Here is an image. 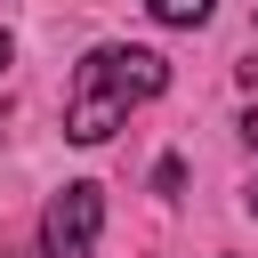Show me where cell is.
I'll list each match as a JSON object with an SVG mask.
<instances>
[{
  "mask_svg": "<svg viewBox=\"0 0 258 258\" xmlns=\"http://www.w3.org/2000/svg\"><path fill=\"white\" fill-rule=\"evenodd\" d=\"M0 64H8V32H0Z\"/></svg>",
  "mask_w": 258,
  "mask_h": 258,
  "instance_id": "8992f818",
  "label": "cell"
},
{
  "mask_svg": "<svg viewBox=\"0 0 258 258\" xmlns=\"http://www.w3.org/2000/svg\"><path fill=\"white\" fill-rule=\"evenodd\" d=\"M250 210H258V177H250Z\"/></svg>",
  "mask_w": 258,
  "mask_h": 258,
  "instance_id": "5b68a950",
  "label": "cell"
},
{
  "mask_svg": "<svg viewBox=\"0 0 258 258\" xmlns=\"http://www.w3.org/2000/svg\"><path fill=\"white\" fill-rule=\"evenodd\" d=\"M97 226H105V194L97 185H64L40 218V250L48 258H97Z\"/></svg>",
  "mask_w": 258,
  "mask_h": 258,
  "instance_id": "7a4b0ae2",
  "label": "cell"
},
{
  "mask_svg": "<svg viewBox=\"0 0 258 258\" xmlns=\"http://www.w3.org/2000/svg\"><path fill=\"white\" fill-rule=\"evenodd\" d=\"M161 24H210V0H145Z\"/></svg>",
  "mask_w": 258,
  "mask_h": 258,
  "instance_id": "3957f363",
  "label": "cell"
},
{
  "mask_svg": "<svg viewBox=\"0 0 258 258\" xmlns=\"http://www.w3.org/2000/svg\"><path fill=\"white\" fill-rule=\"evenodd\" d=\"M161 89H169V64L153 48H89L73 64V89H64V137L105 145L121 129V113L145 105V97H161Z\"/></svg>",
  "mask_w": 258,
  "mask_h": 258,
  "instance_id": "6da1fadb",
  "label": "cell"
},
{
  "mask_svg": "<svg viewBox=\"0 0 258 258\" xmlns=\"http://www.w3.org/2000/svg\"><path fill=\"white\" fill-rule=\"evenodd\" d=\"M242 137H250V145H258V105H250V121H242Z\"/></svg>",
  "mask_w": 258,
  "mask_h": 258,
  "instance_id": "277c9868",
  "label": "cell"
}]
</instances>
